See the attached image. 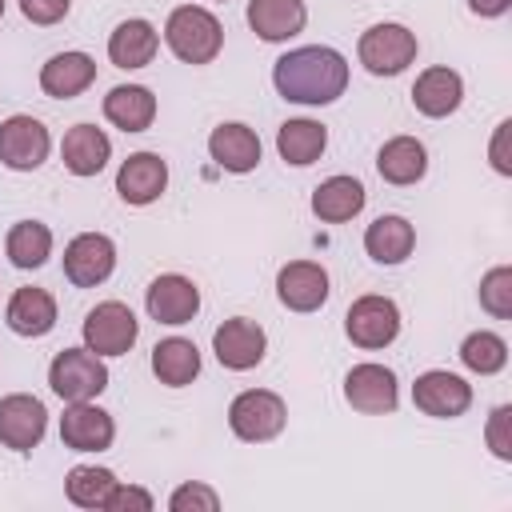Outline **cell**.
<instances>
[{
  "label": "cell",
  "mask_w": 512,
  "mask_h": 512,
  "mask_svg": "<svg viewBox=\"0 0 512 512\" xmlns=\"http://www.w3.org/2000/svg\"><path fill=\"white\" fill-rule=\"evenodd\" d=\"M140 336V324L132 316L128 304L120 300H104L84 316V344L96 356H124Z\"/></svg>",
  "instance_id": "cell-6"
},
{
  "label": "cell",
  "mask_w": 512,
  "mask_h": 512,
  "mask_svg": "<svg viewBox=\"0 0 512 512\" xmlns=\"http://www.w3.org/2000/svg\"><path fill=\"white\" fill-rule=\"evenodd\" d=\"M460 100H464V80H460V72H452V68H444V64L424 68V72L416 76V84H412V104H416V112H424V116H432V120L452 116V112L460 108Z\"/></svg>",
  "instance_id": "cell-18"
},
{
  "label": "cell",
  "mask_w": 512,
  "mask_h": 512,
  "mask_svg": "<svg viewBox=\"0 0 512 512\" xmlns=\"http://www.w3.org/2000/svg\"><path fill=\"white\" fill-rule=\"evenodd\" d=\"M480 308L488 316H496V320L512 316V268L508 264L484 272V280H480Z\"/></svg>",
  "instance_id": "cell-34"
},
{
  "label": "cell",
  "mask_w": 512,
  "mask_h": 512,
  "mask_svg": "<svg viewBox=\"0 0 512 512\" xmlns=\"http://www.w3.org/2000/svg\"><path fill=\"white\" fill-rule=\"evenodd\" d=\"M508 136H512V120H500V124H496V132H492V148H488V156H492V168H496L500 176H512Z\"/></svg>",
  "instance_id": "cell-39"
},
{
  "label": "cell",
  "mask_w": 512,
  "mask_h": 512,
  "mask_svg": "<svg viewBox=\"0 0 512 512\" xmlns=\"http://www.w3.org/2000/svg\"><path fill=\"white\" fill-rule=\"evenodd\" d=\"M52 136L36 116H8L0 124V164L12 172H32L48 160Z\"/></svg>",
  "instance_id": "cell-9"
},
{
  "label": "cell",
  "mask_w": 512,
  "mask_h": 512,
  "mask_svg": "<svg viewBox=\"0 0 512 512\" xmlns=\"http://www.w3.org/2000/svg\"><path fill=\"white\" fill-rule=\"evenodd\" d=\"M116 436V424L104 408H96L92 400H72L60 416V440L72 452H104Z\"/></svg>",
  "instance_id": "cell-15"
},
{
  "label": "cell",
  "mask_w": 512,
  "mask_h": 512,
  "mask_svg": "<svg viewBox=\"0 0 512 512\" xmlns=\"http://www.w3.org/2000/svg\"><path fill=\"white\" fill-rule=\"evenodd\" d=\"M164 40L184 64H212L224 48V28L208 8L180 4V8H172L168 24H164Z\"/></svg>",
  "instance_id": "cell-2"
},
{
  "label": "cell",
  "mask_w": 512,
  "mask_h": 512,
  "mask_svg": "<svg viewBox=\"0 0 512 512\" xmlns=\"http://www.w3.org/2000/svg\"><path fill=\"white\" fill-rule=\"evenodd\" d=\"M96 80V60L88 52H56L44 68H40V88L52 100H72L80 96L88 84Z\"/></svg>",
  "instance_id": "cell-20"
},
{
  "label": "cell",
  "mask_w": 512,
  "mask_h": 512,
  "mask_svg": "<svg viewBox=\"0 0 512 512\" xmlns=\"http://www.w3.org/2000/svg\"><path fill=\"white\" fill-rule=\"evenodd\" d=\"M0 16H4V0H0Z\"/></svg>",
  "instance_id": "cell-41"
},
{
  "label": "cell",
  "mask_w": 512,
  "mask_h": 512,
  "mask_svg": "<svg viewBox=\"0 0 512 512\" xmlns=\"http://www.w3.org/2000/svg\"><path fill=\"white\" fill-rule=\"evenodd\" d=\"M508 4H512V0H468V8H472L476 16H500V12H508Z\"/></svg>",
  "instance_id": "cell-40"
},
{
  "label": "cell",
  "mask_w": 512,
  "mask_h": 512,
  "mask_svg": "<svg viewBox=\"0 0 512 512\" xmlns=\"http://www.w3.org/2000/svg\"><path fill=\"white\" fill-rule=\"evenodd\" d=\"M276 296L292 312H316L328 300V272L316 260H292L276 276Z\"/></svg>",
  "instance_id": "cell-17"
},
{
  "label": "cell",
  "mask_w": 512,
  "mask_h": 512,
  "mask_svg": "<svg viewBox=\"0 0 512 512\" xmlns=\"http://www.w3.org/2000/svg\"><path fill=\"white\" fill-rule=\"evenodd\" d=\"M116 268V244L104 232H80L68 248H64V276L76 288H96L112 276Z\"/></svg>",
  "instance_id": "cell-10"
},
{
  "label": "cell",
  "mask_w": 512,
  "mask_h": 512,
  "mask_svg": "<svg viewBox=\"0 0 512 512\" xmlns=\"http://www.w3.org/2000/svg\"><path fill=\"white\" fill-rule=\"evenodd\" d=\"M412 244H416V228L404 216H376L364 228V252L376 264H400V260H408Z\"/></svg>",
  "instance_id": "cell-26"
},
{
  "label": "cell",
  "mask_w": 512,
  "mask_h": 512,
  "mask_svg": "<svg viewBox=\"0 0 512 512\" xmlns=\"http://www.w3.org/2000/svg\"><path fill=\"white\" fill-rule=\"evenodd\" d=\"M156 48H160V32L140 16L120 20L108 36V60L116 68H144V64H152Z\"/></svg>",
  "instance_id": "cell-21"
},
{
  "label": "cell",
  "mask_w": 512,
  "mask_h": 512,
  "mask_svg": "<svg viewBox=\"0 0 512 512\" xmlns=\"http://www.w3.org/2000/svg\"><path fill=\"white\" fill-rule=\"evenodd\" d=\"M344 400L364 412V416H384V412H396V376L392 368L384 364H356L348 376H344Z\"/></svg>",
  "instance_id": "cell-14"
},
{
  "label": "cell",
  "mask_w": 512,
  "mask_h": 512,
  "mask_svg": "<svg viewBox=\"0 0 512 512\" xmlns=\"http://www.w3.org/2000/svg\"><path fill=\"white\" fill-rule=\"evenodd\" d=\"M168 508L172 512H216L220 508V496L208 484H180L168 496Z\"/></svg>",
  "instance_id": "cell-36"
},
{
  "label": "cell",
  "mask_w": 512,
  "mask_h": 512,
  "mask_svg": "<svg viewBox=\"0 0 512 512\" xmlns=\"http://www.w3.org/2000/svg\"><path fill=\"white\" fill-rule=\"evenodd\" d=\"M60 156H64V168L72 176H96L112 156V140L96 124H76V128L64 132Z\"/></svg>",
  "instance_id": "cell-23"
},
{
  "label": "cell",
  "mask_w": 512,
  "mask_h": 512,
  "mask_svg": "<svg viewBox=\"0 0 512 512\" xmlns=\"http://www.w3.org/2000/svg\"><path fill=\"white\" fill-rule=\"evenodd\" d=\"M460 360H464V368H472L480 376H492V372H500L508 364V344L496 332H472L460 344Z\"/></svg>",
  "instance_id": "cell-33"
},
{
  "label": "cell",
  "mask_w": 512,
  "mask_h": 512,
  "mask_svg": "<svg viewBox=\"0 0 512 512\" xmlns=\"http://www.w3.org/2000/svg\"><path fill=\"white\" fill-rule=\"evenodd\" d=\"M304 20H308L304 0H248V24L268 44L292 40L296 32H304Z\"/></svg>",
  "instance_id": "cell-19"
},
{
  "label": "cell",
  "mask_w": 512,
  "mask_h": 512,
  "mask_svg": "<svg viewBox=\"0 0 512 512\" xmlns=\"http://www.w3.org/2000/svg\"><path fill=\"white\" fill-rule=\"evenodd\" d=\"M264 348H268L264 328H260L256 320H248V316H232V320H224V324L212 332V352H216V360H220L224 368H232V372L256 368V364L264 360Z\"/></svg>",
  "instance_id": "cell-12"
},
{
  "label": "cell",
  "mask_w": 512,
  "mask_h": 512,
  "mask_svg": "<svg viewBox=\"0 0 512 512\" xmlns=\"http://www.w3.org/2000/svg\"><path fill=\"white\" fill-rule=\"evenodd\" d=\"M284 420H288V408H284V400H280L276 392H268V388H248V392H240V396L228 404V428H232L240 440H248V444H260V440L280 436Z\"/></svg>",
  "instance_id": "cell-4"
},
{
  "label": "cell",
  "mask_w": 512,
  "mask_h": 512,
  "mask_svg": "<svg viewBox=\"0 0 512 512\" xmlns=\"http://www.w3.org/2000/svg\"><path fill=\"white\" fill-rule=\"evenodd\" d=\"M48 384L60 400H96L108 388V368L92 348H64L48 364Z\"/></svg>",
  "instance_id": "cell-3"
},
{
  "label": "cell",
  "mask_w": 512,
  "mask_h": 512,
  "mask_svg": "<svg viewBox=\"0 0 512 512\" xmlns=\"http://www.w3.org/2000/svg\"><path fill=\"white\" fill-rule=\"evenodd\" d=\"M48 428V412L36 396L28 392H12L0 400V444L12 452H28L44 440Z\"/></svg>",
  "instance_id": "cell-13"
},
{
  "label": "cell",
  "mask_w": 512,
  "mask_h": 512,
  "mask_svg": "<svg viewBox=\"0 0 512 512\" xmlns=\"http://www.w3.org/2000/svg\"><path fill=\"white\" fill-rule=\"evenodd\" d=\"M412 404L424 412V416H436V420H456L468 412L472 404V384L456 372H444V368H432L424 376H416L412 384Z\"/></svg>",
  "instance_id": "cell-8"
},
{
  "label": "cell",
  "mask_w": 512,
  "mask_h": 512,
  "mask_svg": "<svg viewBox=\"0 0 512 512\" xmlns=\"http://www.w3.org/2000/svg\"><path fill=\"white\" fill-rule=\"evenodd\" d=\"M116 484H120V480H116L108 468L76 464V468L68 472V480H64V492H68V500H72L76 508H104Z\"/></svg>",
  "instance_id": "cell-32"
},
{
  "label": "cell",
  "mask_w": 512,
  "mask_h": 512,
  "mask_svg": "<svg viewBox=\"0 0 512 512\" xmlns=\"http://www.w3.org/2000/svg\"><path fill=\"white\" fill-rule=\"evenodd\" d=\"M164 188H168V164L156 152H132L116 172V192L124 204L144 208V204L160 200Z\"/></svg>",
  "instance_id": "cell-16"
},
{
  "label": "cell",
  "mask_w": 512,
  "mask_h": 512,
  "mask_svg": "<svg viewBox=\"0 0 512 512\" xmlns=\"http://www.w3.org/2000/svg\"><path fill=\"white\" fill-rule=\"evenodd\" d=\"M328 148V128L316 124V120H284L280 132H276V152L280 160L304 168V164H316L320 152Z\"/></svg>",
  "instance_id": "cell-30"
},
{
  "label": "cell",
  "mask_w": 512,
  "mask_h": 512,
  "mask_svg": "<svg viewBox=\"0 0 512 512\" xmlns=\"http://www.w3.org/2000/svg\"><path fill=\"white\" fill-rule=\"evenodd\" d=\"M376 172L388 184H416L428 172V152L416 136H392L380 152H376Z\"/></svg>",
  "instance_id": "cell-27"
},
{
  "label": "cell",
  "mask_w": 512,
  "mask_h": 512,
  "mask_svg": "<svg viewBox=\"0 0 512 512\" xmlns=\"http://www.w3.org/2000/svg\"><path fill=\"white\" fill-rule=\"evenodd\" d=\"M104 116L120 132H144L156 120V96L144 84H116L104 96Z\"/></svg>",
  "instance_id": "cell-25"
},
{
  "label": "cell",
  "mask_w": 512,
  "mask_h": 512,
  "mask_svg": "<svg viewBox=\"0 0 512 512\" xmlns=\"http://www.w3.org/2000/svg\"><path fill=\"white\" fill-rule=\"evenodd\" d=\"M152 504H156L152 492H144L136 484H116L108 504H104V512H152Z\"/></svg>",
  "instance_id": "cell-37"
},
{
  "label": "cell",
  "mask_w": 512,
  "mask_h": 512,
  "mask_svg": "<svg viewBox=\"0 0 512 512\" xmlns=\"http://www.w3.org/2000/svg\"><path fill=\"white\" fill-rule=\"evenodd\" d=\"M68 8H72V0H20V12L32 24H56L68 16Z\"/></svg>",
  "instance_id": "cell-38"
},
{
  "label": "cell",
  "mask_w": 512,
  "mask_h": 512,
  "mask_svg": "<svg viewBox=\"0 0 512 512\" xmlns=\"http://www.w3.org/2000/svg\"><path fill=\"white\" fill-rule=\"evenodd\" d=\"M344 332L356 348H388L400 336V308L388 296H360L344 316Z\"/></svg>",
  "instance_id": "cell-7"
},
{
  "label": "cell",
  "mask_w": 512,
  "mask_h": 512,
  "mask_svg": "<svg viewBox=\"0 0 512 512\" xmlns=\"http://www.w3.org/2000/svg\"><path fill=\"white\" fill-rule=\"evenodd\" d=\"M144 308H148V316L156 324H172V328L188 324L200 312V288L188 276H180V272H164V276H156L148 284Z\"/></svg>",
  "instance_id": "cell-11"
},
{
  "label": "cell",
  "mask_w": 512,
  "mask_h": 512,
  "mask_svg": "<svg viewBox=\"0 0 512 512\" xmlns=\"http://www.w3.org/2000/svg\"><path fill=\"white\" fill-rule=\"evenodd\" d=\"M364 208V184L356 176H328L312 192V212L324 224H344Z\"/></svg>",
  "instance_id": "cell-28"
},
{
  "label": "cell",
  "mask_w": 512,
  "mask_h": 512,
  "mask_svg": "<svg viewBox=\"0 0 512 512\" xmlns=\"http://www.w3.org/2000/svg\"><path fill=\"white\" fill-rule=\"evenodd\" d=\"M272 84L292 104H332L348 88V60L328 44H304L276 60Z\"/></svg>",
  "instance_id": "cell-1"
},
{
  "label": "cell",
  "mask_w": 512,
  "mask_h": 512,
  "mask_svg": "<svg viewBox=\"0 0 512 512\" xmlns=\"http://www.w3.org/2000/svg\"><path fill=\"white\" fill-rule=\"evenodd\" d=\"M356 52H360V64L372 76H396L416 60V32H408L404 24L384 20V24H372L360 36Z\"/></svg>",
  "instance_id": "cell-5"
},
{
  "label": "cell",
  "mask_w": 512,
  "mask_h": 512,
  "mask_svg": "<svg viewBox=\"0 0 512 512\" xmlns=\"http://www.w3.org/2000/svg\"><path fill=\"white\" fill-rule=\"evenodd\" d=\"M4 320L16 336H48L56 324V300L44 288H16L4 308Z\"/></svg>",
  "instance_id": "cell-24"
},
{
  "label": "cell",
  "mask_w": 512,
  "mask_h": 512,
  "mask_svg": "<svg viewBox=\"0 0 512 512\" xmlns=\"http://www.w3.org/2000/svg\"><path fill=\"white\" fill-rule=\"evenodd\" d=\"M4 252H8V260L16 268H40L52 256V232H48V224H40V220L12 224L8 240H4Z\"/></svg>",
  "instance_id": "cell-31"
},
{
  "label": "cell",
  "mask_w": 512,
  "mask_h": 512,
  "mask_svg": "<svg viewBox=\"0 0 512 512\" xmlns=\"http://www.w3.org/2000/svg\"><path fill=\"white\" fill-rule=\"evenodd\" d=\"M208 152L224 172H252L260 164V136L248 124H220L208 136Z\"/></svg>",
  "instance_id": "cell-22"
},
{
  "label": "cell",
  "mask_w": 512,
  "mask_h": 512,
  "mask_svg": "<svg viewBox=\"0 0 512 512\" xmlns=\"http://www.w3.org/2000/svg\"><path fill=\"white\" fill-rule=\"evenodd\" d=\"M484 436H488V448H492L496 460H512V404L492 408Z\"/></svg>",
  "instance_id": "cell-35"
},
{
  "label": "cell",
  "mask_w": 512,
  "mask_h": 512,
  "mask_svg": "<svg viewBox=\"0 0 512 512\" xmlns=\"http://www.w3.org/2000/svg\"><path fill=\"white\" fill-rule=\"evenodd\" d=\"M152 372H156V380L168 384V388L192 384L196 372H200V352H196V344L184 340V336L160 340V344L152 348Z\"/></svg>",
  "instance_id": "cell-29"
}]
</instances>
